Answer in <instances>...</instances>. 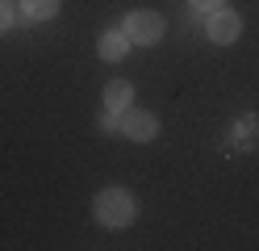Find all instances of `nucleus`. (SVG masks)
<instances>
[{
    "label": "nucleus",
    "instance_id": "0eeeda50",
    "mask_svg": "<svg viewBox=\"0 0 259 251\" xmlns=\"http://www.w3.org/2000/svg\"><path fill=\"white\" fill-rule=\"evenodd\" d=\"M21 9H25L29 21H51L59 13V0H21Z\"/></svg>",
    "mask_w": 259,
    "mask_h": 251
},
{
    "label": "nucleus",
    "instance_id": "f03ea898",
    "mask_svg": "<svg viewBox=\"0 0 259 251\" xmlns=\"http://www.w3.org/2000/svg\"><path fill=\"white\" fill-rule=\"evenodd\" d=\"M125 38L134 46H155L159 38H163V17L151 13V9H138L125 17Z\"/></svg>",
    "mask_w": 259,
    "mask_h": 251
},
{
    "label": "nucleus",
    "instance_id": "20e7f679",
    "mask_svg": "<svg viewBox=\"0 0 259 251\" xmlns=\"http://www.w3.org/2000/svg\"><path fill=\"white\" fill-rule=\"evenodd\" d=\"M121 134L130 142H151L159 134V117L155 113H142V109H125L121 113Z\"/></svg>",
    "mask_w": 259,
    "mask_h": 251
},
{
    "label": "nucleus",
    "instance_id": "7ed1b4c3",
    "mask_svg": "<svg viewBox=\"0 0 259 251\" xmlns=\"http://www.w3.org/2000/svg\"><path fill=\"white\" fill-rule=\"evenodd\" d=\"M205 33H209V42L230 46V42H238L242 21H238V13H230V9H213V13H209V21H205Z\"/></svg>",
    "mask_w": 259,
    "mask_h": 251
},
{
    "label": "nucleus",
    "instance_id": "39448f33",
    "mask_svg": "<svg viewBox=\"0 0 259 251\" xmlns=\"http://www.w3.org/2000/svg\"><path fill=\"white\" fill-rule=\"evenodd\" d=\"M130 105H134V84H130V80H113V84H105V109L125 113Z\"/></svg>",
    "mask_w": 259,
    "mask_h": 251
},
{
    "label": "nucleus",
    "instance_id": "1a4fd4ad",
    "mask_svg": "<svg viewBox=\"0 0 259 251\" xmlns=\"http://www.w3.org/2000/svg\"><path fill=\"white\" fill-rule=\"evenodd\" d=\"M188 5H192V9H209V13H213V9L226 5V0H188Z\"/></svg>",
    "mask_w": 259,
    "mask_h": 251
},
{
    "label": "nucleus",
    "instance_id": "6e6552de",
    "mask_svg": "<svg viewBox=\"0 0 259 251\" xmlns=\"http://www.w3.org/2000/svg\"><path fill=\"white\" fill-rule=\"evenodd\" d=\"M113 130H121V113H113V109H109V113L101 117V134H113Z\"/></svg>",
    "mask_w": 259,
    "mask_h": 251
},
{
    "label": "nucleus",
    "instance_id": "9d476101",
    "mask_svg": "<svg viewBox=\"0 0 259 251\" xmlns=\"http://www.w3.org/2000/svg\"><path fill=\"white\" fill-rule=\"evenodd\" d=\"M9 21H13V13H9V0H0V29H9Z\"/></svg>",
    "mask_w": 259,
    "mask_h": 251
},
{
    "label": "nucleus",
    "instance_id": "f257e3e1",
    "mask_svg": "<svg viewBox=\"0 0 259 251\" xmlns=\"http://www.w3.org/2000/svg\"><path fill=\"white\" fill-rule=\"evenodd\" d=\"M92 213H96V222L121 230V226H130L138 218V197L130 189H117V184H113V189H101L92 197Z\"/></svg>",
    "mask_w": 259,
    "mask_h": 251
},
{
    "label": "nucleus",
    "instance_id": "423d86ee",
    "mask_svg": "<svg viewBox=\"0 0 259 251\" xmlns=\"http://www.w3.org/2000/svg\"><path fill=\"white\" fill-rule=\"evenodd\" d=\"M96 50H101V59H105V63H117V59L125 55V50H130L125 29H109L105 38H101V46H96Z\"/></svg>",
    "mask_w": 259,
    "mask_h": 251
}]
</instances>
